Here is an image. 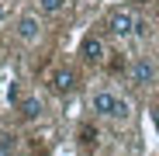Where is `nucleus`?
Here are the masks:
<instances>
[{"label": "nucleus", "instance_id": "6e6552de", "mask_svg": "<svg viewBox=\"0 0 159 156\" xmlns=\"http://www.w3.org/2000/svg\"><path fill=\"white\" fill-rule=\"evenodd\" d=\"M62 4H66V0H38V11L42 14H59Z\"/></svg>", "mask_w": 159, "mask_h": 156}, {"label": "nucleus", "instance_id": "f257e3e1", "mask_svg": "<svg viewBox=\"0 0 159 156\" xmlns=\"http://www.w3.org/2000/svg\"><path fill=\"white\" fill-rule=\"evenodd\" d=\"M93 111L97 115H104V118H128V101H121V97H114L111 90H97L93 94Z\"/></svg>", "mask_w": 159, "mask_h": 156}, {"label": "nucleus", "instance_id": "f8f14e48", "mask_svg": "<svg viewBox=\"0 0 159 156\" xmlns=\"http://www.w3.org/2000/svg\"><path fill=\"white\" fill-rule=\"evenodd\" d=\"M0 24H4V4H0Z\"/></svg>", "mask_w": 159, "mask_h": 156}, {"label": "nucleus", "instance_id": "1a4fd4ad", "mask_svg": "<svg viewBox=\"0 0 159 156\" xmlns=\"http://www.w3.org/2000/svg\"><path fill=\"white\" fill-rule=\"evenodd\" d=\"M0 156H14V135H0Z\"/></svg>", "mask_w": 159, "mask_h": 156}, {"label": "nucleus", "instance_id": "423d86ee", "mask_svg": "<svg viewBox=\"0 0 159 156\" xmlns=\"http://www.w3.org/2000/svg\"><path fill=\"white\" fill-rule=\"evenodd\" d=\"M152 80H156V66L149 59H139L131 66V83H152Z\"/></svg>", "mask_w": 159, "mask_h": 156}, {"label": "nucleus", "instance_id": "39448f33", "mask_svg": "<svg viewBox=\"0 0 159 156\" xmlns=\"http://www.w3.org/2000/svg\"><path fill=\"white\" fill-rule=\"evenodd\" d=\"M80 56H83L87 63H100L104 59V42L97 35H87L83 42H80Z\"/></svg>", "mask_w": 159, "mask_h": 156}, {"label": "nucleus", "instance_id": "ddd939ff", "mask_svg": "<svg viewBox=\"0 0 159 156\" xmlns=\"http://www.w3.org/2000/svg\"><path fill=\"white\" fill-rule=\"evenodd\" d=\"M131 4H149V0H131Z\"/></svg>", "mask_w": 159, "mask_h": 156}, {"label": "nucleus", "instance_id": "9d476101", "mask_svg": "<svg viewBox=\"0 0 159 156\" xmlns=\"http://www.w3.org/2000/svg\"><path fill=\"white\" fill-rule=\"evenodd\" d=\"M80 135H83V142L90 146V142H97V128H90V125H87V128H83V132H80Z\"/></svg>", "mask_w": 159, "mask_h": 156}, {"label": "nucleus", "instance_id": "f03ea898", "mask_svg": "<svg viewBox=\"0 0 159 156\" xmlns=\"http://www.w3.org/2000/svg\"><path fill=\"white\" fill-rule=\"evenodd\" d=\"M135 24H139V17L128 14V11H111V14H107V28H111V35H118V38L135 35Z\"/></svg>", "mask_w": 159, "mask_h": 156}, {"label": "nucleus", "instance_id": "7ed1b4c3", "mask_svg": "<svg viewBox=\"0 0 159 156\" xmlns=\"http://www.w3.org/2000/svg\"><path fill=\"white\" fill-rule=\"evenodd\" d=\"M38 31H42L38 14H21V17H17V38H21V42H35Z\"/></svg>", "mask_w": 159, "mask_h": 156}, {"label": "nucleus", "instance_id": "0eeeda50", "mask_svg": "<svg viewBox=\"0 0 159 156\" xmlns=\"http://www.w3.org/2000/svg\"><path fill=\"white\" fill-rule=\"evenodd\" d=\"M17 111H21L24 121H35V118L42 115V101H38V97H21V101H17Z\"/></svg>", "mask_w": 159, "mask_h": 156}, {"label": "nucleus", "instance_id": "20e7f679", "mask_svg": "<svg viewBox=\"0 0 159 156\" xmlns=\"http://www.w3.org/2000/svg\"><path fill=\"white\" fill-rule=\"evenodd\" d=\"M73 87H76V73L69 66H59L56 73H52V90L56 94H69Z\"/></svg>", "mask_w": 159, "mask_h": 156}, {"label": "nucleus", "instance_id": "9b49d317", "mask_svg": "<svg viewBox=\"0 0 159 156\" xmlns=\"http://www.w3.org/2000/svg\"><path fill=\"white\" fill-rule=\"evenodd\" d=\"M152 121H156V125H159V108H156V111H152Z\"/></svg>", "mask_w": 159, "mask_h": 156}]
</instances>
